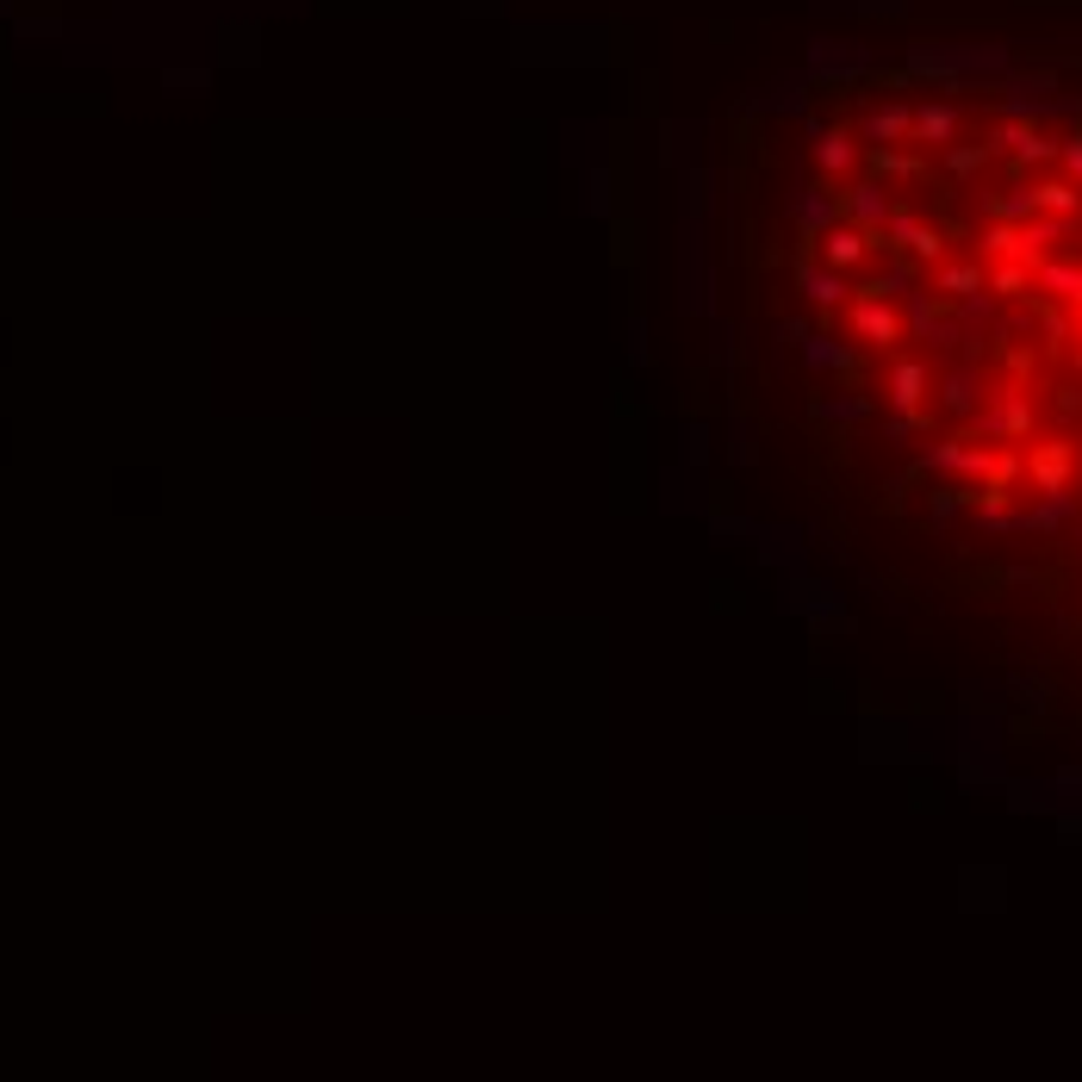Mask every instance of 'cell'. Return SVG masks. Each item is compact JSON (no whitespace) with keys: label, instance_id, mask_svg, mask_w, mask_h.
<instances>
[{"label":"cell","instance_id":"cell-1","mask_svg":"<svg viewBox=\"0 0 1082 1082\" xmlns=\"http://www.w3.org/2000/svg\"><path fill=\"white\" fill-rule=\"evenodd\" d=\"M815 168L828 181H846L852 168H859V137H852V131H821L815 137Z\"/></svg>","mask_w":1082,"mask_h":1082}]
</instances>
